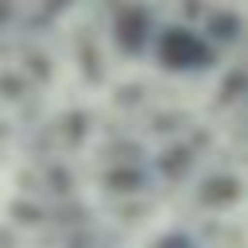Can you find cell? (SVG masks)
<instances>
[{"instance_id":"cell-1","label":"cell","mask_w":248,"mask_h":248,"mask_svg":"<svg viewBox=\"0 0 248 248\" xmlns=\"http://www.w3.org/2000/svg\"><path fill=\"white\" fill-rule=\"evenodd\" d=\"M147 50L167 74H205L217 66V46L202 35V27H190V23L155 27V39Z\"/></svg>"}]
</instances>
